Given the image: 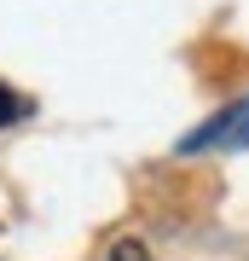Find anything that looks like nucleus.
Here are the masks:
<instances>
[{
	"label": "nucleus",
	"instance_id": "obj_2",
	"mask_svg": "<svg viewBox=\"0 0 249 261\" xmlns=\"http://www.w3.org/2000/svg\"><path fill=\"white\" fill-rule=\"evenodd\" d=\"M23 116H29V99L18 93V87L0 82V128H12V122H23Z\"/></svg>",
	"mask_w": 249,
	"mask_h": 261
},
{
	"label": "nucleus",
	"instance_id": "obj_1",
	"mask_svg": "<svg viewBox=\"0 0 249 261\" xmlns=\"http://www.w3.org/2000/svg\"><path fill=\"white\" fill-rule=\"evenodd\" d=\"M209 145H249V99H243V105H232L226 116L203 122V128H197L180 151H209Z\"/></svg>",
	"mask_w": 249,
	"mask_h": 261
}]
</instances>
